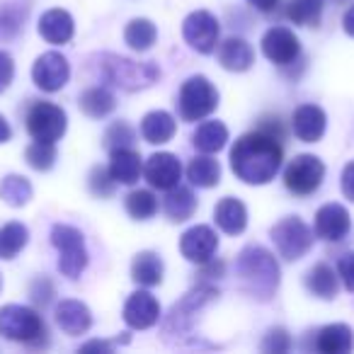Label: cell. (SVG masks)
I'll use <instances>...</instances> for the list:
<instances>
[{
	"mask_svg": "<svg viewBox=\"0 0 354 354\" xmlns=\"http://www.w3.org/2000/svg\"><path fill=\"white\" fill-rule=\"evenodd\" d=\"M0 199L10 207H25L32 199V185L22 175H8L0 183Z\"/></svg>",
	"mask_w": 354,
	"mask_h": 354,
	"instance_id": "33",
	"label": "cell"
},
{
	"mask_svg": "<svg viewBox=\"0 0 354 354\" xmlns=\"http://www.w3.org/2000/svg\"><path fill=\"white\" fill-rule=\"evenodd\" d=\"M127 212L131 214L136 221H148L156 216L158 212V199L148 189H133L131 194H127Z\"/></svg>",
	"mask_w": 354,
	"mask_h": 354,
	"instance_id": "36",
	"label": "cell"
},
{
	"mask_svg": "<svg viewBox=\"0 0 354 354\" xmlns=\"http://www.w3.org/2000/svg\"><path fill=\"white\" fill-rule=\"evenodd\" d=\"M291 347V337L286 330L281 328H274L265 335L262 339V352H272V354H281V352H289Z\"/></svg>",
	"mask_w": 354,
	"mask_h": 354,
	"instance_id": "41",
	"label": "cell"
},
{
	"mask_svg": "<svg viewBox=\"0 0 354 354\" xmlns=\"http://www.w3.org/2000/svg\"><path fill=\"white\" fill-rule=\"evenodd\" d=\"M180 117L185 122H199V119L209 117L214 109L218 107V93L209 78L204 75H192L183 83L180 88Z\"/></svg>",
	"mask_w": 354,
	"mask_h": 354,
	"instance_id": "6",
	"label": "cell"
},
{
	"mask_svg": "<svg viewBox=\"0 0 354 354\" xmlns=\"http://www.w3.org/2000/svg\"><path fill=\"white\" fill-rule=\"evenodd\" d=\"M158 318H160V306H158L156 296L148 291H133L129 296L127 306H124V320L129 328L148 330L158 323Z\"/></svg>",
	"mask_w": 354,
	"mask_h": 354,
	"instance_id": "17",
	"label": "cell"
},
{
	"mask_svg": "<svg viewBox=\"0 0 354 354\" xmlns=\"http://www.w3.org/2000/svg\"><path fill=\"white\" fill-rule=\"evenodd\" d=\"M112 347H114L112 342H97V339H95V342L83 344V352H88V349H112Z\"/></svg>",
	"mask_w": 354,
	"mask_h": 354,
	"instance_id": "49",
	"label": "cell"
},
{
	"mask_svg": "<svg viewBox=\"0 0 354 354\" xmlns=\"http://www.w3.org/2000/svg\"><path fill=\"white\" fill-rule=\"evenodd\" d=\"M214 218H216V226L221 228L223 233H228V236H238V233H243L248 226V209L241 199L223 197L221 202L216 204Z\"/></svg>",
	"mask_w": 354,
	"mask_h": 354,
	"instance_id": "23",
	"label": "cell"
},
{
	"mask_svg": "<svg viewBox=\"0 0 354 354\" xmlns=\"http://www.w3.org/2000/svg\"><path fill=\"white\" fill-rule=\"evenodd\" d=\"M187 177L194 187H216L218 180H221V165H218V160H214L212 153H204V156H197L189 160Z\"/></svg>",
	"mask_w": 354,
	"mask_h": 354,
	"instance_id": "27",
	"label": "cell"
},
{
	"mask_svg": "<svg viewBox=\"0 0 354 354\" xmlns=\"http://www.w3.org/2000/svg\"><path fill=\"white\" fill-rule=\"evenodd\" d=\"M270 236H272V241H274L277 252L289 262L301 260V257L310 250V245H313V231L296 216L281 218V221L272 228Z\"/></svg>",
	"mask_w": 354,
	"mask_h": 354,
	"instance_id": "7",
	"label": "cell"
},
{
	"mask_svg": "<svg viewBox=\"0 0 354 354\" xmlns=\"http://www.w3.org/2000/svg\"><path fill=\"white\" fill-rule=\"evenodd\" d=\"M100 71H102L104 80L122 90H143L151 88L158 78H160V71L156 64H138V61L124 59L117 54H102L100 56Z\"/></svg>",
	"mask_w": 354,
	"mask_h": 354,
	"instance_id": "3",
	"label": "cell"
},
{
	"mask_svg": "<svg viewBox=\"0 0 354 354\" xmlns=\"http://www.w3.org/2000/svg\"><path fill=\"white\" fill-rule=\"evenodd\" d=\"M194 209H197V197L192 194V189L187 187H180L175 185L172 189H167V197H165V214L170 221H187L192 218Z\"/></svg>",
	"mask_w": 354,
	"mask_h": 354,
	"instance_id": "28",
	"label": "cell"
},
{
	"mask_svg": "<svg viewBox=\"0 0 354 354\" xmlns=\"http://www.w3.org/2000/svg\"><path fill=\"white\" fill-rule=\"evenodd\" d=\"M335 3H339V6H347V3H352V0H335Z\"/></svg>",
	"mask_w": 354,
	"mask_h": 354,
	"instance_id": "50",
	"label": "cell"
},
{
	"mask_svg": "<svg viewBox=\"0 0 354 354\" xmlns=\"http://www.w3.org/2000/svg\"><path fill=\"white\" fill-rule=\"evenodd\" d=\"M141 156L129 148H114L109 156V175L114 177L117 185H136L141 175Z\"/></svg>",
	"mask_w": 354,
	"mask_h": 354,
	"instance_id": "20",
	"label": "cell"
},
{
	"mask_svg": "<svg viewBox=\"0 0 354 354\" xmlns=\"http://www.w3.org/2000/svg\"><path fill=\"white\" fill-rule=\"evenodd\" d=\"M342 27H344V32H347L349 37H354V6L349 8L347 12H344V17H342Z\"/></svg>",
	"mask_w": 354,
	"mask_h": 354,
	"instance_id": "47",
	"label": "cell"
},
{
	"mask_svg": "<svg viewBox=\"0 0 354 354\" xmlns=\"http://www.w3.org/2000/svg\"><path fill=\"white\" fill-rule=\"evenodd\" d=\"M218 20L207 10H197L185 20L183 35L185 41L199 54H212L218 44Z\"/></svg>",
	"mask_w": 354,
	"mask_h": 354,
	"instance_id": "12",
	"label": "cell"
},
{
	"mask_svg": "<svg viewBox=\"0 0 354 354\" xmlns=\"http://www.w3.org/2000/svg\"><path fill=\"white\" fill-rule=\"evenodd\" d=\"M175 131H177L175 119H172L170 112H162V109L148 112L141 122V136L148 143H167L175 136Z\"/></svg>",
	"mask_w": 354,
	"mask_h": 354,
	"instance_id": "26",
	"label": "cell"
},
{
	"mask_svg": "<svg viewBox=\"0 0 354 354\" xmlns=\"http://www.w3.org/2000/svg\"><path fill=\"white\" fill-rule=\"evenodd\" d=\"M306 289L313 296H318V299L330 301L337 296L339 274L330 265L320 262V265H315L313 270H308V274H306Z\"/></svg>",
	"mask_w": 354,
	"mask_h": 354,
	"instance_id": "25",
	"label": "cell"
},
{
	"mask_svg": "<svg viewBox=\"0 0 354 354\" xmlns=\"http://www.w3.org/2000/svg\"><path fill=\"white\" fill-rule=\"evenodd\" d=\"M131 143H133V131L122 122L109 127L107 133H104V146H107L109 151H114V148H129Z\"/></svg>",
	"mask_w": 354,
	"mask_h": 354,
	"instance_id": "39",
	"label": "cell"
},
{
	"mask_svg": "<svg viewBox=\"0 0 354 354\" xmlns=\"http://www.w3.org/2000/svg\"><path fill=\"white\" fill-rule=\"evenodd\" d=\"M27 131L35 141L56 143L66 133V112L59 104L37 102L27 114Z\"/></svg>",
	"mask_w": 354,
	"mask_h": 354,
	"instance_id": "9",
	"label": "cell"
},
{
	"mask_svg": "<svg viewBox=\"0 0 354 354\" xmlns=\"http://www.w3.org/2000/svg\"><path fill=\"white\" fill-rule=\"evenodd\" d=\"M114 177L109 175V167H95L93 172H90V189H93V194H97V197H109V194L114 192Z\"/></svg>",
	"mask_w": 354,
	"mask_h": 354,
	"instance_id": "40",
	"label": "cell"
},
{
	"mask_svg": "<svg viewBox=\"0 0 354 354\" xmlns=\"http://www.w3.org/2000/svg\"><path fill=\"white\" fill-rule=\"evenodd\" d=\"M75 22L71 17V12L66 10H49L41 15L39 20V35L44 37L49 44H68L73 39Z\"/></svg>",
	"mask_w": 354,
	"mask_h": 354,
	"instance_id": "21",
	"label": "cell"
},
{
	"mask_svg": "<svg viewBox=\"0 0 354 354\" xmlns=\"http://www.w3.org/2000/svg\"><path fill=\"white\" fill-rule=\"evenodd\" d=\"M51 243L59 250V272L68 279H78L88 267V250H85L83 233L68 223H56L51 228Z\"/></svg>",
	"mask_w": 354,
	"mask_h": 354,
	"instance_id": "5",
	"label": "cell"
},
{
	"mask_svg": "<svg viewBox=\"0 0 354 354\" xmlns=\"http://www.w3.org/2000/svg\"><path fill=\"white\" fill-rule=\"evenodd\" d=\"M252 8H257L260 12H272L277 6H279V0H248Z\"/></svg>",
	"mask_w": 354,
	"mask_h": 354,
	"instance_id": "46",
	"label": "cell"
},
{
	"mask_svg": "<svg viewBox=\"0 0 354 354\" xmlns=\"http://www.w3.org/2000/svg\"><path fill=\"white\" fill-rule=\"evenodd\" d=\"M349 228H352V221H349V212L342 204H325L315 214V236L323 241H342L349 233Z\"/></svg>",
	"mask_w": 354,
	"mask_h": 354,
	"instance_id": "16",
	"label": "cell"
},
{
	"mask_svg": "<svg viewBox=\"0 0 354 354\" xmlns=\"http://www.w3.org/2000/svg\"><path fill=\"white\" fill-rule=\"evenodd\" d=\"M156 37H158V30L151 20L146 17H136L127 25L124 30V41L131 46L133 51H148L153 44H156Z\"/></svg>",
	"mask_w": 354,
	"mask_h": 354,
	"instance_id": "32",
	"label": "cell"
},
{
	"mask_svg": "<svg viewBox=\"0 0 354 354\" xmlns=\"http://www.w3.org/2000/svg\"><path fill=\"white\" fill-rule=\"evenodd\" d=\"M299 51H301L299 37L291 30H286V27H272L262 37V54L277 66H286L291 61H296Z\"/></svg>",
	"mask_w": 354,
	"mask_h": 354,
	"instance_id": "13",
	"label": "cell"
},
{
	"mask_svg": "<svg viewBox=\"0 0 354 354\" xmlns=\"http://www.w3.org/2000/svg\"><path fill=\"white\" fill-rule=\"evenodd\" d=\"M323 177H325L323 160L315 156H308V153H301V156H296L286 165L284 185L296 197H308V194H313L323 185Z\"/></svg>",
	"mask_w": 354,
	"mask_h": 354,
	"instance_id": "8",
	"label": "cell"
},
{
	"mask_svg": "<svg viewBox=\"0 0 354 354\" xmlns=\"http://www.w3.org/2000/svg\"><path fill=\"white\" fill-rule=\"evenodd\" d=\"M284 153L274 133L257 129L236 141L231 151V167L245 185H267L279 172Z\"/></svg>",
	"mask_w": 354,
	"mask_h": 354,
	"instance_id": "1",
	"label": "cell"
},
{
	"mask_svg": "<svg viewBox=\"0 0 354 354\" xmlns=\"http://www.w3.org/2000/svg\"><path fill=\"white\" fill-rule=\"evenodd\" d=\"M114 107H117V100H114V95L107 88H90L80 95V109L88 117L102 119L107 114H112Z\"/></svg>",
	"mask_w": 354,
	"mask_h": 354,
	"instance_id": "31",
	"label": "cell"
},
{
	"mask_svg": "<svg viewBox=\"0 0 354 354\" xmlns=\"http://www.w3.org/2000/svg\"><path fill=\"white\" fill-rule=\"evenodd\" d=\"M71 78L68 59L61 56L59 51H46L32 66V80L44 93H59Z\"/></svg>",
	"mask_w": 354,
	"mask_h": 354,
	"instance_id": "11",
	"label": "cell"
},
{
	"mask_svg": "<svg viewBox=\"0 0 354 354\" xmlns=\"http://www.w3.org/2000/svg\"><path fill=\"white\" fill-rule=\"evenodd\" d=\"M25 158L35 170H51L56 162V146L46 141H35L27 148Z\"/></svg>",
	"mask_w": 354,
	"mask_h": 354,
	"instance_id": "37",
	"label": "cell"
},
{
	"mask_svg": "<svg viewBox=\"0 0 354 354\" xmlns=\"http://www.w3.org/2000/svg\"><path fill=\"white\" fill-rule=\"evenodd\" d=\"M291 127L294 133L304 143H315L323 138L325 127H328V117L318 104H301L291 117Z\"/></svg>",
	"mask_w": 354,
	"mask_h": 354,
	"instance_id": "18",
	"label": "cell"
},
{
	"mask_svg": "<svg viewBox=\"0 0 354 354\" xmlns=\"http://www.w3.org/2000/svg\"><path fill=\"white\" fill-rule=\"evenodd\" d=\"M56 325L66 335H85L93 325V313L85 304L75 299H66L56 306Z\"/></svg>",
	"mask_w": 354,
	"mask_h": 354,
	"instance_id": "19",
	"label": "cell"
},
{
	"mask_svg": "<svg viewBox=\"0 0 354 354\" xmlns=\"http://www.w3.org/2000/svg\"><path fill=\"white\" fill-rule=\"evenodd\" d=\"M238 277L255 299L270 301L279 286V265L274 255L260 245H248L238 257Z\"/></svg>",
	"mask_w": 354,
	"mask_h": 354,
	"instance_id": "2",
	"label": "cell"
},
{
	"mask_svg": "<svg viewBox=\"0 0 354 354\" xmlns=\"http://www.w3.org/2000/svg\"><path fill=\"white\" fill-rule=\"evenodd\" d=\"M216 248H218V238L212 226H192L180 238V250H183V255L187 257L189 262H197V265H204V262L212 260Z\"/></svg>",
	"mask_w": 354,
	"mask_h": 354,
	"instance_id": "14",
	"label": "cell"
},
{
	"mask_svg": "<svg viewBox=\"0 0 354 354\" xmlns=\"http://www.w3.org/2000/svg\"><path fill=\"white\" fill-rule=\"evenodd\" d=\"M131 279L141 286L160 284L162 281V260L151 250L138 252V255L133 257V265H131Z\"/></svg>",
	"mask_w": 354,
	"mask_h": 354,
	"instance_id": "29",
	"label": "cell"
},
{
	"mask_svg": "<svg viewBox=\"0 0 354 354\" xmlns=\"http://www.w3.org/2000/svg\"><path fill=\"white\" fill-rule=\"evenodd\" d=\"M218 296V291L214 289V286H197V289H192L187 296H185L180 304L172 306L170 315H167L165 320V335H177V333H185V330H189V325H192V315L197 313L202 306H207L209 301H214Z\"/></svg>",
	"mask_w": 354,
	"mask_h": 354,
	"instance_id": "10",
	"label": "cell"
},
{
	"mask_svg": "<svg viewBox=\"0 0 354 354\" xmlns=\"http://www.w3.org/2000/svg\"><path fill=\"white\" fill-rule=\"evenodd\" d=\"M0 289H3V277H0Z\"/></svg>",
	"mask_w": 354,
	"mask_h": 354,
	"instance_id": "51",
	"label": "cell"
},
{
	"mask_svg": "<svg viewBox=\"0 0 354 354\" xmlns=\"http://www.w3.org/2000/svg\"><path fill=\"white\" fill-rule=\"evenodd\" d=\"M286 15L294 25L318 27L323 17V0H291Z\"/></svg>",
	"mask_w": 354,
	"mask_h": 354,
	"instance_id": "35",
	"label": "cell"
},
{
	"mask_svg": "<svg viewBox=\"0 0 354 354\" xmlns=\"http://www.w3.org/2000/svg\"><path fill=\"white\" fill-rule=\"evenodd\" d=\"M354 347L352 328L344 323L325 325L315 337V349L323 354H347Z\"/></svg>",
	"mask_w": 354,
	"mask_h": 354,
	"instance_id": "24",
	"label": "cell"
},
{
	"mask_svg": "<svg viewBox=\"0 0 354 354\" xmlns=\"http://www.w3.org/2000/svg\"><path fill=\"white\" fill-rule=\"evenodd\" d=\"M337 274H339V279H342L344 289L354 291V252H347V255L339 257Z\"/></svg>",
	"mask_w": 354,
	"mask_h": 354,
	"instance_id": "42",
	"label": "cell"
},
{
	"mask_svg": "<svg viewBox=\"0 0 354 354\" xmlns=\"http://www.w3.org/2000/svg\"><path fill=\"white\" fill-rule=\"evenodd\" d=\"M30 241V231L22 223H6L0 228V257L3 260H12L17 257V252L27 245Z\"/></svg>",
	"mask_w": 354,
	"mask_h": 354,
	"instance_id": "34",
	"label": "cell"
},
{
	"mask_svg": "<svg viewBox=\"0 0 354 354\" xmlns=\"http://www.w3.org/2000/svg\"><path fill=\"white\" fill-rule=\"evenodd\" d=\"M15 78V64L8 51H0V93H6Z\"/></svg>",
	"mask_w": 354,
	"mask_h": 354,
	"instance_id": "43",
	"label": "cell"
},
{
	"mask_svg": "<svg viewBox=\"0 0 354 354\" xmlns=\"http://www.w3.org/2000/svg\"><path fill=\"white\" fill-rule=\"evenodd\" d=\"M342 194L349 202H354V160L347 162L342 170Z\"/></svg>",
	"mask_w": 354,
	"mask_h": 354,
	"instance_id": "45",
	"label": "cell"
},
{
	"mask_svg": "<svg viewBox=\"0 0 354 354\" xmlns=\"http://www.w3.org/2000/svg\"><path fill=\"white\" fill-rule=\"evenodd\" d=\"M10 136H12V131H10V124L6 122V117H3V114H0V143L10 141Z\"/></svg>",
	"mask_w": 354,
	"mask_h": 354,
	"instance_id": "48",
	"label": "cell"
},
{
	"mask_svg": "<svg viewBox=\"0 0 354 354\" xmlns=\"http://www.w3.org/2000/svg\"><path fill=\"white\" fill-rule=\"evenodd\" d=\"M22 17H25V10L20 12L12 6L0 8V39H10V37H15L22 25Z\"/></svg>",
	"mask_w": 354,
	"mask_h": 354,
	"instance_id": "38",
	"label": "cell"
},
{
	"mask_svg": "<svg viewBox=\"0 0 354 354\" xmlns=\"http://www.w3.org/2000/svg\"><path fill=\"white\" fill-rule=\"evenodd\" d=\"M51 296H54V286H51V281L39 279V281H35V284H32V299H35L37 304H41V306L49 304Z\"/></svg>",
	"mask_w": 354,
	"mask_h": 354,
	"instance_id": "44",
	"label": "cell"
},
{
	"mask_svg": "<svg viewBox=\"0 0 354 354\" xmlns=\"http://www.w3.org/2000/svg\"><path fill=\"white\" fill-rule=\"evenodd\" d=\"M228 141V129L221 122H204L192 133V143L202 153H218Z\"/></svg>",
	"mask_w": 354,
	"mask_h": 354,
	"instance_id": "30",
	"label": "cell"
},
{
	"mask_svg": "<svg viewBox=\"0 0 354 354\" xmlns=\"http://www.w3.org/2000/svg\"><path fill=\"white\" fill-rule=\"evenodd\" d=\"M143 175H146L148 185L156 189H172L175 185H180V177H183V165L177 160V156L172 153H156V156L148 158L146 167H143Z\"/></svg>",
	"mask_w": 354,
	"mask_h": 354,
	"instance_id": "15",
	"label": "cell"
},
{
	"mask_svg": "<svg viewBox=\"0 0 354 354\" xmlns=\"http://www.w3.org/2000/svg\"><path fill=\"white\" fill-rule=\"evenodd\" d=\"M218 64L233 73H243L255 64V51L241 37H231L218 46Z\"/></svg>",
	"mask_w": 354,
	"mask_h": 354,
	"instance_id": "22",
	"label": "cell"
},
{
	"mask_svg": "<svg viewBox=\"0 0 354 354\" xmlns=\"http://www.w3.org/2000/svg\"><path fill=\"white\" fill-rule=\"evenodd\" d=\"M0 335L12 342L37 344L46 335L44 320L30 306L8 304L0 308Z\"/></svg>",
	"mask_w": 354,
	"mask_h": 354,
	"instance_id": "4",
	"label": "cell"
}]
</instances>
